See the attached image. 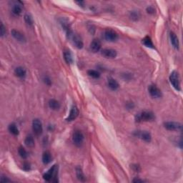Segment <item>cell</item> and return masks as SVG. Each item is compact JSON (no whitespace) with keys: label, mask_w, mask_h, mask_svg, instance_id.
<instances>
[{"label":"cell","mask_w":183,"mask_h":183,"mask_svg":"<svg viewBox=\"0 0 183 183\" xmlns=\"http://www.w3.org/2000/svg\"><path fill=\"white\" fill-rule=\"evenodd\" d=\"M6 34V29L4 27V24L2 23H1V26H0V35H1V37L4 36Z\"/></svg>","instance_id":"f546056e"},{"label":"cell","mask_w":183,"mask_h":183,"mask_svg":"<svg viewBox=\"0 0 183 183\" xmlns=\"http://www.w3.org/2000/svg\"><path fill=\"white\" fill-rule=\"evenodd\" d=\"M21 11H22V9H21V5H19V4H16L12 7V13L14 15H17L18 16V15H19L21 13Z\"/></svg>","instance_id":"d4e9b609"},{"label":"cell","mask_w":183,"mask_h":183,"mask_svg":"<svg viewBox=\"0 0 183 183\" xmlns=\"http://www.w3.org/2000/svg\"><path fill=\"white\" fill-rule=\"evenodd\" d=\"M104 39L108 41H116L118 39V35L115 31L112 30H106L104 32Z\"/></svg>","instance_id":"52a82bcc"},{"label":"cell","mask_w":183,"mask_h":183,"mask_svg":"<svg viewBox=\"0 0 183 183\" xmlns=\"http://www.w3.org/2000/svg\"><path fill=\"white\" fill-rule=\"evenodd\" d=\"M52 161V155L51 153L49 151H46L42 155V162L44 164H47L51 162Z\"/></svg>","instance_id":"ffe728a7"},{"label":"cell","mask_w":183,"mask_h":183,"mask_svg":"<svg viewBox=\"0 0 183 183\" xmlns=\"http://www.w3.org/2000/svg\"><path fill=\"white\" fill-rule=\"evenodd\" d=\"M101 47H102V43H101L100 40H99L98 39H93V41L90 44V50L93 52H97L100 51Z\"/></svg>","instance_id":"4fadbf2b"},{"label":"cell","mask_w":183,"mask_h":183,"mask_svg":"<svg viewBox=\"0 0 183 183\" xmlns=\"http://www.w3.org/2000/svg\"><path fill=\"white\" fill-rule=\"evenodd\" d=\"M57 174H58V166L57 164L53 165L47 173H46L43 175V177L46 181H52L54 182H57Z\"/></svg>","instance_id":"6da1fadb"},{"label":"cell","mask_w":183,"mask_h":183,"mask_svg":"<svg viewBox=\"0 0 183 183\" xmlns=\"http://www.w3.org/2000/svg\"><path fill=\"white\" fill-rule=\"evenodd\" d=\"M155 115L152 112L144 111L137 114L135 117V120L137 122H148L155 119Z\"/></svg>","instance_id":"7a4b0ae2"},{"label":"cell","mask_w":183,"mask_h":183,"mask_svg":"<svg viewBox=\"0 0 183 183\" xmlns=\"http://www.w3.org/2000/svg\"><path fill=\"white\" fill-rule=\"evenodd\" d=\"M0 181L1 182H10V180L8 179L7 177H4V176H1V179H0Z\"/></svg>","instance_id":"1f68e13d"},{"label":"cell","mask_w":183,"mask_h":183,"mask_svg":"<svg viewBox=\"0 0 183 183\" xmlns=\"http://www.w3.org/2000/svg\"><path fill=\"white\" fill-rule=\"evenodd\" d=\"M87 73H88L89 76L91 77L92 78H95V79H98L100 77L99 72L95 70H90L87 72Z\"/></svg>","instance_id":"484cf974"},{"label":"cell","mask_w":183,"mask_h":183,"mask_svg":"<svg viewBox=\"0 0 183 183\" xmlns=\"http://www.w3.org/2000/svg\"><path fill=\"white\" fill-rule=\"evenodd\" d=\"M49 107H50V108L53 110H59V108H60L61 105H60V103L58 102L57 100L52 99L49 101Z\"/></svg>","instance_id":"d6986e66"},{"label":"cell","mask_w":183,"mask_h":183,"mask_svg":"<svg viewBox=\"0 0 183 183\" xmlns=\"http://www.w3.org/2000/svg\"><path fill=\"white\" fill-rule=\"evenodd\" d=\"M11 33H12V37L17 41H21V42H25L26 41L25 37L19 31L17 30H12L11 31Z\"/></svg>","instance_id":"5bb4252c"},{"label":"cell","mask_w":183,"mask_h":183,"mask_svg":"<svg viewBox=\"0 0 183 183\" xmlns=\"http://www.w3.org/2000/svg\"><path fill=\"white\" fill-rule=\"evenodd\" d=\"M78 115H79V110L76 106H73L70 110V114H69L67 118V122H72V121L75 120L77 117Z\"/></svg>","instance_id":"7c38bea8"},{"label":"cell","mask_w":183,"mask_h":183,"mask_svg":"<svg viewBox=\"0 0 183 183\" xmlns=\"http://www.w3.org/2000/svg\"><path fill=\"white\" fill-rule=\"evenodd\" d=\"M9 131H10L11 133L13 134L14 135H19V129L17 127V125L15 124H11L9 125Z\"/></svg>","instance_id":"cb8c5ba5"},{"label":"cell","mask_w":183,"mask_h":183,"mask_svg":"<svg viewBox=\"0 0 183 183\" xmlns=\"http://www.w3.org/2000/svg\"><path fill=\"white\" fill-rule=\"evenodd\" d=\"M170 38L171 44H172V45L173 46L174 48L177 49V50L179 49V39H178V37H177L176 34H175L173 32H170Z\"/></svg>","instance_id":"9a60e30c"},{"label":"cell","mask_w":183,"mask_h":183,"mask_svg":"<svg viewBox=\"0 0 183 183\" xmlns=\"http://www.w3.org/2000/svg\"><path fill=\"white\" fill-rule=\"evenodd\" d=\"M164 126L167 130L170 131H175L182 129V124L176 122H166L164 123Z\"/></svg>","instance_id":"30bf717a"},{"label":"cell","mask_w":183,"mask_h":183,"mask_svg":"<svg viewBox=\"0 0 183 183\" xmlns=\"http://www.w3.org/2000/svg\"><path fill=\"white\" fill-rule=\"evenodd\" d=\"M84 135L80 130H75L74 132L73 135H72V139H73V142L75 145L78 146V147L81 146L84 142Z\"/></svg>","instance_id":"5b68a950"},{"label":"cell","mask_w":183,"mask_h":183,"mask_svg":"<svg viewBox=\"0 0 183 183\" xmlns=\"http://www.w3.org/2000/svg\"><path fill=\"white\" fill-rule=\"evenodd\" d=\"M15 74L17 77L20 78H23L26 76L27 75V71L24 68L21 67H17L15 70Z\"/></svg>","instance_id":"ac0fdd59"},{"label":"cell","mask_w":183,"mask_h":183,"mask_svg":"<svg viewBox=\"0 0 183 183\" xmlns=\"http://www.w3.org/2000/svg\"><path fill=\"white\" fill-rule=\"evenodd\" d=\"M24 21H25V22L30 26H32L34 22L32 16H31L30 15H29V14H26V15H24Z\"/></svg>","instance_id":"f1b7e54d"},{"label":"cell","mask_w":183,"mask_h":183,"mask_svg":"<svg viewBox=\"0 0 183 183\" xmlns=\"http://www.w3.org/2000/svg\"><path fill=\"white\" fill-rule=\"evenodd\" d=\"M44 80V82H45L47 84H48V85H50V84H51V80H50V79L48 77H45Z\"/></svg>","instance_id":"836d02e7"},{"label":"cell","mask_w":183,"mask_h":183,"mask_svg":"<svg viewBox=\"0 0 183 183\" xmlns=\"http://www.w3.org/2000/svg\"><path fill=\"white\" fill-rule=\"evenodd\" d=\"M18 153H19V155H20V157L23 159H26V158L28 157V154H27V152L26 151L24 147H20L18 150Z\"/></svg>","instance_id":"4316f807"},{"label":"cell","mask_w":183,"mask_h":183,"mask_svg":"<svg viewBox=\"0 0 183 183\" xmlns=\"http://www.w3.org/2000/svg\"><path fill=\"white\" fill-rule=\"evenodd\" d=\"M149 93L154 98H160L162 97V92L156 85L151 84L148 87Z\"/></svg>","instance_id":"9c48e42d"},{"label":"cell","mask_w":183,"mask_h":183,"mask_svg":"<svg viewBox=\"0 0 183 183\" xmlns=\"http://www.w3.org/2000/svg\"><path fill=\"white\" fill-rule=\"evenodd\" d=\"M24 143L28 147H33L35 146V139L32 135H28L24 139Z\"/></svg>","instance_id":"7402d4cb"},{"label":"cell","mask_w":183,"mask_h":183,"mask_svg":"<svg viewBox=\"0 0 183 183\" xmlns=\"http://www.w3.org/2000/svg\"><path fill=\"white\" fill-rule=\"evenodd\" d=\"M76 175H77V178H78V180H79L81 181V182H84V181H85V176H84V173H83L82 170L81 169V167H77Z\"/></svg>","instance_id":"603a6c76"},{"label":"cell","mask_w":183,"mask_h":183,"mask_svg":"<svg viewBox=\"0 0 183 183\" xmlns=\"http://www.w3.org/2000/svg\"><path fill=\"white\" fill-rule=\"evenodd\" d=\"M170 81L173 87L177 91H180V79L177 72L173 71L170 75Z\"/></svg>","instance_id":"3957f363"},{"label":"cell","mask_w":183,"mask_h":183,"mask_svg":"<svg viewBox=\"0 0 183 183\" xmlns=\"http://www.w3.org/2000/svg\"><path fill=\"white\" fill-rule=\"evenodd\" d=\"M142 44L145 46V47H149V48H151V49L155 48V46H154L153 41H152V39H150V37H145L144 39H142Z\"/></svg>","instance_id":"44dd1931"},{"label":"cell","mask_w":183,"mask_h":183,"mask_svg":"<svg viewBox=\"0 0 183 183\" xmlns=\"http://www.w3.org/2000/svg\"><path fill=\"white\" fill-rule=\"evenodd\" d=\"M64 59L67 64H70L73 63V56H72V52L70 50H65L64 52Z\"/></svg>","instance_id":"e0dca14e"},{"label":"cell","mask_w":183,"mask_h":183,"mask_svg":"<svg viewBox=\"0 0 183 183\" xmlns=\"http://www.w3.org/2000/svg\"><path fill=\"white\" fill-rule=\"evenodd\" d=\"M32 130H33L34 133L37 136H39L41 135L43 132V127L41 122L39 119H35L32 122Z\"/></svg>","instance_id":"8992f818"},{"label":"cell","mask_w":183,"mask_h":183,"mask_svg":"<svg viewBox=\"0 0 183 183\" xmlns=\"http://www.w3.org/2000/svg\"><path fill=\"white\" fill-rule=\"evenodd\" d=\"M107 84H108V87L112 90H117L119 87V83L117 82V81L116 79H113V78H110V79H108Z\"/></svg>","instance_id":"2e32d148"},{"label":"cell","mask_w":183,"mask_h":183,"mask_svg":"<svg viewBox=\"0 0 183 183\" xmlns=\"http://www.w3.org/2000/svg\"><path fill=\"white\" fill-rule=\"evenodd\" d=\"M132 182H144V180H140V179H137V178H136V179H134Z\"/></svg>","instance_id":"e575fe53"},{"label":"cell","mask_w":183,"mask_h":183,"mask_svg":"<svg viewBox=\"0 0 183 183\" xmlns=\"http://www.w3.org/2000/svg\"><path fill=\"white\" fill-rule=\"evenodd\" d=\"M76 3H77V4H78V5H79V7H84V1H76Z\"/></svg>","instance_id":"d590c367"},{"label":"cell","mask_w":183,"mask_h":183,"mask_svg":"<svg viewBox=\"0 0 183 183\" xmlns=\"http://www.w3.org/2000/svg\"><path fill=\"white\" fill-rule=\"evenodd\" d=\"M67 35L69 36V38L72 39V42L73 44L77 47L78 49H81L84 46V44H83V41L81 40V37L79 36V35H76V34H74L72 31L69 32L68 33H67Z\"/></svg>","instance_id":"277c9868"},{"label":"cell","mask_w":183,"mask_h":183,"mask_svg":"<svg viewBox=\"0 0 183 183\" xmlns=\"http://www.w3.org/2000/svg\"><path fill=\"white\" fill-rule=\"evenodd\" d=\"M101 54L103 57L105 58H108V59H113L115 58L117 55L116 50H113V49H103L101 51Z\"/></svg>","instance_id":"8fae6325"},{"label":"cell","mask_w":183,"mask_h":183,"mask_svg":"<svg viewBox=\"0 0 183 183\" xmlns=\"http://www.w3.org/2000/svg\"><path fill=\"white\" fill-rule=\"evenodd\" d=\"M135 135L142 139L144 142H150L152 140L151 135L147 131H137L135 132Z\"/></svg>","instance_id":"ba28073f"},{"label":"cell","mask_w":183,"mask_h":183,"mask_svg":"<svg viewBox=\"0 0 183 183\" xmlns=\"http://www.w3.org/2000/svg\"><path fill=\"white\" fill-rule=\"evenodd\" d=\"M23 168H24V170L26 171H28V170H30V164L29 163H24V166H23Z\"/></svg>","instance_id":"4dcf8cb0"},{"label":"cell","mask_w":183,"mask_h":183,"mask_svg":"<svg viewBox=\"0 0 183 183\" xmlns=\"http://www.w3.org/2000/svg\"><path fill=\"white\" fill-rule=\"evenodd\" d=\"M130 17H131L132 19L136 21L139 19L140 15H139V12H137V11H132V12H130Z\"/></svg>","instance_id":"83f0119b"},{"label":"cell","mask_w":183,"mask_h":183,"mask_svg":"<svg viewBox=\"0 0 183 183\" xmlns=\"http://www.w3.org/2000/svg\"><path fill=\"white\" fill-rule=\"evenodd\" d=\"M147 12L149 14H153L155 12V9L153 7H148L147 8Z\"/></svg>","instance_id":"d6a6232c"}]
</instances>
